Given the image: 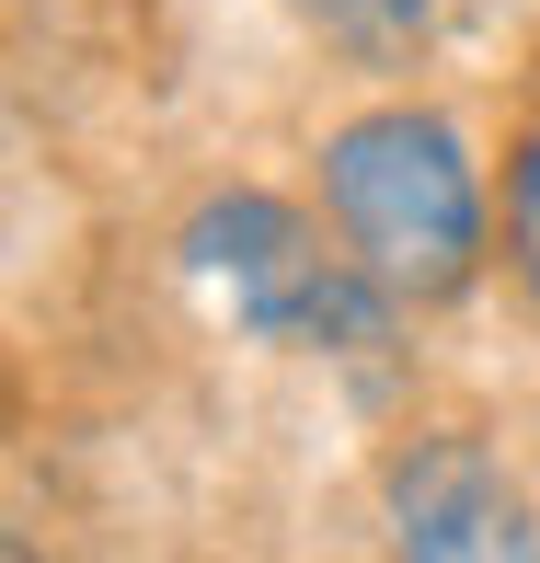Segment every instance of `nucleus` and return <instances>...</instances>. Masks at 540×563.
I'll return each mask as SVG.
<instances>
[{"label": "nucleus", "instance_id": "7ed1b4c3", "mask_svg": "<svg viewBox=\"0 0 540 563\" xmlns=\"http://www.w3.org/2000/svg\"><path fill=\"white\" fill-rule=\"evenodd\" d=\"M392 563H540V518L495 449L415 438L392 460Z\"/></svg>", "mask_w": 540, "mask_h": 563}, {"label": "nucleus", "instance_id": "f03ea898", "mask_svg": "<svg viewBox=\"0 0 540 563\" xmlns=\"http://www.w3.org/2000/svg\"><path fill=\"white\" fill-rule=\"evenodd\" d=\"M185 276L242 322V334L311 345V356L379 345V334H392V311H403L356 253H322V242H311V219H299L288 196H208V208L185 219Z\"/></svg>", "mask_w": 540, "mask_h": 563}, {"label": "nucleus", "instance_id": "39448f33", "mask_svg": "<svg viewBox=\"0 0 540 563\" xmlns=\"http://www.w3.org/2000/svg\"><path fill=\"white\" fill-rule=\"evenodd\" d=\"M506 253H518V276L540 288V126L518 150V173H506Z\"/></svg>", "mask_w": 540, "mask_h": 563}, {"label": "nucleus", "instance_id": "20e7f679", "mask_svg": "<svg viewBox=\"0 0 540 563\" xmlns=\"http://www.w3.org/2000/svg\"><path fill=\"white\" fill-rule=\"evenodd\" d=\"M299 23H311L322 46H345V58L392 69V58H415V46H426L437 0H299Z\"/></svg>", "mask_w": 540, "mask_h": 563}, {"label": "nucleus", "instance_id": "f257e3e1", "mask_svg": "<svg viewBox=\"0 0 540 563\" xmlns=\"http://www.w3.org/2000/svg\"><path fill=\"white\" fill-rule=\"evenodd\" d=\"M322 208L333 242L392 299H460L483 276V185L472 150L415 104H379L322 139Z\"/></svg>", "mask_w": 540, "mask_h": 563}]
</instances>
